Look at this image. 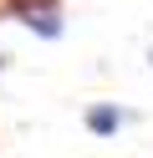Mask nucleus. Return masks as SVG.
<instances>
[{
    "label": "nucleus",
    "instance_id": "1",
    "mask_svg": "<svg viewBox=\"0 0 153 158\" xmlns=\"http://www.w3.org/2000/svg\"><path fill=\"white\" fill-rule=\"evenodd\" d=\"M82 123H87V133H92V138H112L122 123H128V112H122L117 102H92L87 112H82Z\"/></svg>",
    "mask_w": 153,
    "mask_h": 158
}]
</instances>
